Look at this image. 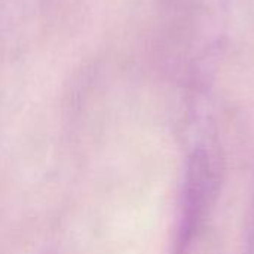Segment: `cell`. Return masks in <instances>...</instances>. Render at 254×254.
<instances>
[]
</instances>
